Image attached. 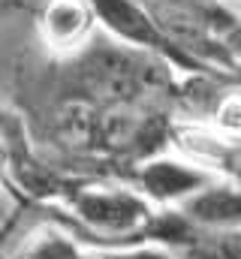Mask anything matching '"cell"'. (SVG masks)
Instances as JSON below:
<instances>
[{"label":"cell","mask_w":241,"mask_h":259,"mask_svg":"<svg viewBox=\"0 0 241 259\" xmlns=\"http://www.w3.org/2000/svg\"><path fill=\"white\" fill-rule=\"evenodd\" d=\"M69 205L88 229L106 238L145 232L154 217V205H148L139 193L120 187H85L72 193Z\"/></svg>","instance_id":"cell-1"},{"label":"cell","mask_w":241,"mask_h":259,"mask_svg":"<svg viewBox=\"0 0 241 259\" xmlns=\"http://www.w3.org/2000/svg\"><path fill=\"white\" fill-rule=\"evenodd\" d=\"M85 3L94 12L97 30L103 27L112 42H118V46L130 49V52H139L145 58H157L163 64L181 66L175 52L160 36L157 24L151 21L148 9L139 0H85Z\"/></svg>","instance_id":"cell-2"},{"label":"cell","mask_w":241,"mask_h":259,"mask_svg":"<svg viewBox=\"0 0 241 259\" xmlns=\"http://www.w3.org/2000/svg\"><path fill=\"white\" fill-rule=\"evenodd\" d=\"M36 30L46 49L72 58L94 42L97 21L85 0H46L36 18Z\"/></svg>","instance_id":"cell-3"},{"label":"cell","mask_w":241,"mask_h":259,"mask_svg":"<svg viewBox=\"0 0 241 259\" xmlns=\"http://www.w3.org/2000/svg\"><path fill=\"white\" fill-rule=\"evenodd\" d=\"M172 211L193 229L205 232H232L241 223V196L235 181L229 178H211L199 190L172 205Z\"/></svg>","instance_id":"cell-4"},{"label":"cell","mask_w":241,"mask_h":259,"mask_svg":"<svg viewBox=\"0 0 241 259\" xmlns=\"http://www.w3.org/2000/svg\"><path fill=\"white\" fill-rule=\"evenodd\" d=\"M205 181H211V175L199 172L196 166L184 163L178 157H169V160H151L142 166V172L136 175V187L139 196L148 202V205H178L181 199L199 190Z\"/></svg>","instance_id":"cell-5"},{"label":"cell","mask_w":241,"mask_h":259,"mask_svg":"<svg viewBox=\"0 0 241 259\" xmlns=\"http://www.w3.org/2000/svg\"><path fill=\"white\" fill-rule=\"evenodd\" d=\"M100 259H178V256H172L160 244H127V247L106 250Z\"/></svg>","instance_id":"cell-6"},{"label":"cell","mask_w":241,"mask_h":259,"mask_svg":"<svg viewBox=\"0 0 241 259\" xmlns=\"http://www.w3.org/2000/svg\"><path fill=\"white\" fill-rule=\"evenodd\" d=\"M12 3H15V0H0V12H3V9H9Z\"/></svg>","instance_id":"cell-7"},{"label":"cell","mask_w":241,"mask_h":259,"mask_svg":"<svg viewBox=\"0 0 241 259\" xmlns=\"http://www.w3.org/2000/svg\"><path fill=\"white\" fill-rule=\"evenodd\" d=\"M0 166H3V151H0Z\"/></svg>","instance_id":"cell-8"}]
</instances>
